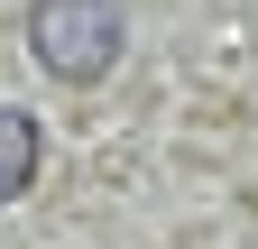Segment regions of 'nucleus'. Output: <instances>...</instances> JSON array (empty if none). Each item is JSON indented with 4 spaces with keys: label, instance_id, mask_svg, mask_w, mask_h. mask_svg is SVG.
Here are the masks:
<instances>
[{
    "label": "nucleus",
    "instance_id": "obj_1",
    "mask_svg": "<svg viewBox=\"0 0 258 249\" xmlns=\"http://www.w3.org/2000/svg\"><path fill=\"white\" fill-rule=\"evenodd\" d=\"M129 46V19L120 0H28V55L55 74V83H102Z\"/></svg>",
    "mask_w": 258,
    "mask_h": 249
},
{
    "label": "nucleus",
    "instance_id": "obj_2",
    "mask_svg": "<svg viewBox=\"0 0 258 249\" xmlns=\"http://www.w3.org/2000/svg\"><path fill=\"white\" fill-rule=\"evenodd\" d=\"M37 184V120L19 102H0V203H19Z\"/></svg>",
    "mask_w": 258,
    "mask_h": 249
}]
</instances>
